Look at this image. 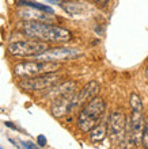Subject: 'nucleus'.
Segmentation results:
<instances>
[{"label": "nucleus", "mask_w": 148, "mask_h": 149, "mask_svg": "<svg viewBox=\"0 0 148 149\" xmlns=\"http://www.w3.org/2000/svg\"><path fill=\"white\" fill-rule=\"evenodd\" d=\"M59 63H51V61H30V63H19L14 67V73L18 77H34L38 74L52 73L60 69Z\"/></svg>", "instance_id": "obj_3"}, {"label": "nucleus", "mask_w": 148, "mask_h": 149, "mask_svg": "<svg viewBox=\"0 0 148 149\" xmlns=\"http://www.w3.org/2000/svg\"><path fill=\"white\" fill-rule=\"evenodd\" d=\"M78 88V84L76 81H64V83H57L53 87H51L49 90H46V94L43 98L49 99V100H53V99L62 96V95L67 94H72L75 92Z\"/></svg>", "instance_id": "obj_9"}, {"label": "nucleus", "mask_w": 148, "mask_h": 149, "mask_svg": "<svg viewBox=\"0 0 148 149\" xmlns=\"http://www.w3.org/2000/svg\"><path fill=\"white\" fill-rule=\"evenodd\" d=\"M129 104H130V109H132V111H143V102H141L140 96H139L137 94H135V92L130 95Z\"/></svg>", "instance_id": "obj_13"}, {"label": "nucleus", "mask_w": 148, "mask_h": 149, "mask_svg": "<svg viewBox=\"0 0 148 149\" xmlns=\"http://www.w3.org/2000/svg\"><path fill=\"white\" fill-rule=\"evenodd\" d=\"M107 134L110 136L114 144H122L126 138V118L124 113L116 110L112 113L107 123Z\"/></svg>", "instance_id": "obj_6"}, {"label": "nucleus", "mask_w": 148, "mask_h": 149, "mask_svg": "<svg viewBox=\"0 0 148 149\" xmlns=\"http://www.w3.org/2000/svg\"><path fill=\"white\" fill-rule=\"evenodd\" d=\"M106 134H107V125L106 123H98L90 130V141L94 144H98L105 140Z\"/></svg>", "instance_id": "obj_12"}, {"label": "nucleus", "mask_w": 148, "mask_h": 149, "mask_svg": "<svg viewBox=\"0 0 148 149\" xmlns=\"http://www.w3.org/2000/svg\"><path fill=\"white\" fill-rule=\"evenodd\" d=\"M80 52L76 47H52L48 50L34 56L35 60L38 61H51V63H59L65 60H72L78 57Z\"/></svg>", "instance_id": "obj_8"}, {"label": "nucleus", "mask_w": 148, "mask_h": 149, "mask_svg": "<svg viewBox=\"0 0 148 149\" xmlns=\"http://www.w3.org/2000/svg\"><path fill=\"white\" fill-rule=\"evenodd\" d=\"M145 76L148 77V65H147V68H145Z\"/></svg>", "instance_id": "obj_20"}, {"label": "nucleus", "mask_w": 148, "mask_h": 149, "mask_svg": "<svg viewBox=\"0 0 148 149\" xmlns=\"http://www.w3.org/2000/svg\"><path fill=\"white\" fill-rule=\"evenodd\" d=\"M141 145L144 148H148V125H145L144 132H143V137H141Z\"/></svg>", "instance_id": "obj_15"}, {"label": "nucleus", "mask_w": 148, "mask_h": 149, "mask_svg": "<svg viewBox=\"0 0 148 149\" xmlns=\"http://www.w3.org/2000/svg\"><path fill=\"white\" fill-rule=\"evenodd\" d=\"M48 49H49V46L45 41L31 38L10 43L8 53L14 57H34V56L39 54Z\"/></svg>", "instance_id": "obj_4"}, {"label": "nucleus", "mask_w": 148, "mask_h": 149, "mask_svg": "<svg viewBox=\"0 0 148 149\" xmlns=\"http://www.w3.org/2000/svg\"><path fill=\"white\" fill-rule=\"evenodd\" d=\"M94 1V4L97 6V7H99V8H105L107 4H109V1L110 0H93Z\"/></svg>", "instance_id": "obj_16"}, {"label": "nucleus", "mask_w": 148, "mask_h": 149, "mask_svg": "<svg viewBox=\"0 0 148 149\" xmlns=\"http://www.w3.org/2000/svg\"><path fill=\"white\" fill-rule=\"evenodd\" d=\"M37 145L43 148V146L46 145V138L43 137V136H38V137H37Z\"/></svg>", "instance_id": "obj_17"}, {"label": "nucleus", "mask_w": 148, "mask_h": 149, "mask_svg": "<svg viewBox=\"0 0 148 149\" xmlns=\"http://www.w3.org/2000/svg\"><path fill=\"white\" fill-rule=\"evenodd\" d=\"M45 12L46 11H42V10L34 11V8L30 7V10H22V11H19L18 14H19V16L23 18L25 20H39V22H48V23H49V22H52L53 18L46 15Z\"/></svg>", "instance_id": "obj_11"}, {"label": "nucleus", "mask_w": 148, "mask_h": 149, "mask_svg": "<svg viewBox=\"0 0 148 149\" xmlns=\"http://www.w3.org/2000/svg\"><path fill=\"white\" fill-rule=\"evenodd\" d=\"M60 80H61V76L52 72V73L38 74V76H34V77H25L23 80L19 81V87L22 90L27 91V92L46 91L55 84H57Z\"/></svg>", "instance_id": "obj_5"}, {"label": "nucleus", "mask_w": 148, "mask_h": 149, "mask_svg": "<svg viewBox=\"0 0 148 149\" xmlns=\"http://www.w3.org/2000/svg\"><path fill=\"white\" fill-rule=\"evenodd\" d=\"M22 31L27 37L34 39H41L45 42H57L65 43L72 39V33L60 26H55L48 22L39 20H26L20 26Z\"/></svg>", "instance_id": "obj_1"}, {"label": "nucleus", "mask_w": 148, "mask_h": 149, "mask_svg": "<svg viewBox=\"0 0 148 149\" xmlns=\"http://www.w3.org/2000/svg\"><path fill=\"white\" fill-rule=\"evenodd\" d=\"M20 146L26 149H33V148H37L38 145H34L33 142H20Z\"/></svg>", "instance_id": "obj_18"}, {"label": "nucleus", "mask_w": 148, "mask_h": 149, "mask_svg": "<svg viewBox=\"0 0 148 149\" xmlns=\"http://www.w3.org/2000/svg\"><path fill=\"white\" fill-rule=\"evenodd\" d=\"M0 149H1V145H0Z\"/></svg>", "instance_id": "obj_21"}, {"label": "nucleus", "mask_w": 148, "mask_h": 149, "mask_svg": "<svg viewBox=\"0 0 148 149\" xmlns=\"http://www.w3.org/2000/svg\"><path fill=\"white\" fill-rule=\"evenodd\" d=\"M106 110L105 100L99 96H95L83 106L78 117V127L84 133H90L94 126H97L103 117Z\"/></svg>", "instance_id": "obj_2"}, {"label": "nucleus", "mask_w": 148, "mask_h": 149, "mask_svg": "<svg viewBox=\"0 0 148 149\" xmlns=\"http://www.w3.org/2000/svg\"><path fill=\"white\" fill-rule=\"evenodd\" d=\"M78 106V91H75L72 94H67L59 96L52 100L51 113L56 118H62L67 114H69L72 110H75Z\"/></svg>", "instance_id": "obj_7"}, {"label": "nucleus", "mask_w": 148, "mask_h": 149, "mask_svg": "<svg viewBox=\"0 0 148 149\" xmlns=\"http://www.w3.org/2000/svg\"><path fill=\"white\" fill-rule=\"evenodd\" d=\"M4 125L7 126V127H11V129H14V130H18V127H16L12 122H4Z\"/></svg>", "instance_id": "obj_19"}, {"label": "nucleus", "mask_w": 148, "mask_h": 149, "mask_svg": "<svg viewBox=\"0 0 148 149\" xmlns=\"http://www.w3.org/2000/svg\"><path fill=\"white\" fill-rule=\"evenodd\" d=\"M101 90L99 83L95 80H91L90 83H87L86 86L83 87L82 90L78 92V106L86 104L88 100H91L93 98L98 96V92Z\"/></svg>", "instance_id": "obj_10"}, {"label": "nucleus", "mask_w": 148, "mask_h": 149, "mask_svg": "<svg viewBox=\"0 0 148 149\" xmlns=\"http://www.w3.org/2000/svg\"><path fill=\"white\" fill-rule=\"evenodd\" d=\"M19 6H26V7H31L34 10H42V11H46L49 14H53V10L48 6H42L39 3H33V1H26V0H20L19 1Z\"/></svg>", "instance_id": "obj_14"}]
</instances>
